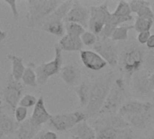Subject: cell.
Listing matches in <instances>:
<instances>
[{
    "label": "cell",
    "mask_w": 154,
    "mask_h": 139,
    "mask_svg": "<svg viewBox=\"0 0 154 139\" xmlns=\"http://www.w3.org/2000/svg\"><path fill=\"white\" fill-rule=\"evenodd\" d=\"M35 68L36 67L32 62L28 63L27 66L26 67V71L22 77V81L26 86H28L31 88H37V86L39 85L37 82Z\"/></svg>",
    "instance_id": "cell-26"
},
{
    "label": "cell",
    "mask_w": 154,
    "mask_h": 139,
    "mask_svg": "<svg viewBox=\"0 0 154 139\" xmlns=\"http://www.w3.org/2000/svg\"><path fill=\"white\" fill-rule=\"evenodd\" d=\"M130 29H133V25H122L118 26L111 36V40L113 42H122L128 40V33Z\"/></svg>",
    "instance_id": "cell-27"
},
{
    "label": "cell",
    "mask_w": 154,
    "mask_h": 139,
    "mask_svg": "<svg viewBox=\"0 0 154 139\" xmlns=\"http://www.w3.org/2000/svg\"><path fill=\"white\" fill-rule=\"evenodd\" d=\"M132 95L141 101H150L153 90L149 86V73L145 70L136 72L130 81Z\"/></svg>",
    "instance_id": "cell-7"
},
{
    "label": "cell",
    "mask_w": 154,
    "mask_h": 139,
    "mask_svg": "<svg viewBox=\"0 0 154 139\" xmlns=\"http://www.w3.org/2000/svg\"><path fill=\"white\" fill-rule=\"evenodd\" d=\"M19 125L20 124L17 123L16 119H13L8 115L0 113V129L3 131L6 135L16 133Z\"/></svg>",
    "instance_id": "cell-25"
},
{
    "label": "cell",
    "mask_w": 154,
    "mask_h": 139,
    "mask_svg": "<svg viewBox=\"0 0 154 139\" xmlns=\"http://www.w3.org/2000/svg\"><path fill=\"white\" fill-rule=\"evenodd\" d=\"M147 48L138 43L127 44L120 51L118 70L121 78L124 80L126 84L131 81V77L138 72L143 70Z\"/></svg>",
    "instance_id": "cell-1"
},
{
    "label": "cell",
    "mask_w": 154,
    "mask_h": 139,
    "mask_svg": "<svg viewBox=\"0 0 154 139\" xmlns=\"http://www.w3.org/2000/svg\"><path fill=\"white\" fill-rule=\"evenodd\" d=\"M44 133H45V131H41V132L35 136V139H44Z\"/></svg>",
    "instance_id": "cell-44"
},
{
    "label": "cell",
    "mask_w": 154,
    "mask_h": 139,
    "mask_svg": "<svg viewBox=\"0 0 154 139\" xmlns=\"http://www.w3.org/2000/svg\"><path fill=\"white\" fill-rule=\"evenodd\" d=\"M112 14L118 17H123V18L132 17L131 7L129 2L127 1H119L115 10Z\"/></svg>",
    "instance_id": "cell-29"
},
{
    "label": "cell",
    "mask_w": 154,
    "mask_h": 139,
    "mask_svg": "<svg viewBox=\"0 0 154 139\" xmlns=\"http://www.w3.org/2000/svg\"><path fill=\"white\" fill-rule=\"evenodd\" d=\"M41 126L33 122L31 118H27L25 122L21 123L16 132L17 139H35V136L41 132Z\"/></svg>",
    "instance_id": "cell-18"
},
{
    "label": "cell",
    "mask_w": 154,
    "mask_h": 139,
    "mask_svg": "<svg viewBox=\"0 0 154 139\" xmlns=\"http://www.w3.org/2000/svg\"><path fill=\"white\" fill-rule=\"evenodd\" d=\"M24 86L20 81H16L11 75L8 77L7 84L3 90V97L7 104L13 109H16L23 97Z\"/></svg>",
    "instance_id": "cell-10"
},
{
    "label": "cell",
    "mask_w": 154,
    "mask_h": 139,
    "mask_svg": "<svg viewBox=\"0 0 154 139\" xmlns=\"http://www.w3.org/2000/svg\"><path fill=\"white\" fill-rule=\"evenodd\" d=\"M153 117H154V109L148 111L146 113L140 114V115L127 117L125 118V120L129 123L130 126L132 127L134 130L135 129L141 130V129L146 128L150 124Z\"/></svg>",
    "instance_id": "cell-20"
},
{
    "label": "cell",
    "mask_w": 154,
    "mask_h": 139,
    "mask_svg": "<svg viewBox=\"0 0 154 139\" xmlns=\"http://www.w3.org/2000/svg\"><path fill=\"white\" fill-rule=\"evenodd\" d=\"M129 4L131 13L135 14L137 17L154 20V12L151 8V3L149 1L131 0V1H129Z\"/></svg>",
    "instance_id": "cell-16"
},
{
    "label": "cell",
    "mask_w": 154,
    "mask_h": 139,
    "mask_svg": "<svg viewBox=\"0 0 154 139\" xmlns=\"http://www.w3.org/2000/svg\"><path fill=\"white\" fill-rule=\"evenodd\" d=\"M57 44L62 51H65V52H76V51L81 52L83 51L82 49L84 47L81 38L73 37L66 34L62 38H60Z\"/></svg>",
    "instance_id": "cell-22"
},
{
    "label": "cell",
    "mask_w": 154,
    "mask_h": 139,
    "mask_svg": "<svg viewBox=\"0 0 154 139\" xmlns=\"http://www.w3.org/2000/svg\"><path fill=\"white\" fill-rule=\"evenodd\" d=\"M27 114H28V110L26 108L18 106L15 109V119H16V121L19 124L25 122L27 119Z\"/></svg>",
    "instance_id": "cell-36"
},
{
    "label": "cell",
    "mask_w": 154,
    "mask_h": 139,
    "mask_svg": "<svg viewBox=\"0 0 154 139\" xmlns=\"http://www.w3.org/2000/svg\"><path fill=\"white\" fill-rule=\"evenodd\" d=\"M115 139H136L135 130L131 126L117 129V135Z\"/></svg>",
    "instance_id": "cell-34"
},
{
    "label": "cell",
    "mask_w": 154,
    "mask_h": 139,
    "mask_svg": "<svg viewBox=\"0 0 154 139\" xmlns=\"http://www.w3.org/2000/svg\"><path fill=\"white\" fill-rule=\"evenodd\" d=\"M2 101H0V113H2Z\"/></svg>",
    "instance_id": "cell-48"
},
{
    "label": "cell",
    "mask_w": 154,
    "mask_h": 139,
    "mask_svg": "<svg viewBox=\"0 0 154 139\" xmlns=\"http://www.w3.org/2000/svg\"><path fill=\"white\" fill-rule=\"evenodd\" d=\"M63 3L61 0H28L26 20L29 26H36L42 23Z\"/></svg>",
    "instance_id": "cell-3"
},
{
    "label": "cell",
    "mask_w": 154,
    "mask_h": 139,
    "mask_svg": "<svg viewBox=\"0 0 154 139\" xmlns=\"http://www.w3.org/2000/svg\"><path fill=\"white\" fill-rule=\"evenodd\" d=\"M90 16V8L85 7L79 1H73L72 7L64 18V23H76L85 28H88Z\"/></svg>",
    "instance_id": "cell-11"
},
{
    "label": "cell",
    "mask_w": 154,
    "mask_h": 139,
    "mask_svg": "<svg viewBox=\"0 0 154 139\" xmlns=\"http://www.w3.org/2000/svg\"><path fill=\"white\" fill-rule=\"evenodd\" d=\"M5 136H6V135L3 133V131L0 129V139H5Z\"/></svg>",
    "instance_id": "cell-45"
},
{
    "label": "cell",
    "mask_w": 154,
    "mask_h": 139,
    "mask_svg": "<svg viewBox=\"0 0 154 139\" xmlns=\"http://www.w3.org/2000/svg\"><path fill=\"white\" fill-rule=\"evenodd\" d=\"M127 98L128 92L126 82L121 77L116 78L98 117L119 113L121 107L127 101Z\"/></svg>",
    "instance_id": "cell-4"
},
{
    "label": "cell",
    "mask_w": 154,
    "mask_h": 139,
    "mask_svg": "<svg viewBox=\"0 0 154 139\" xmlns=\"http://www.w3.org/2000/svg\"><path fill=\"white\" fill-rule=\"evenodd\" d=\"M41 29L48 34L59 36L61 38L65 34V25L63 21L45 19L41 25Z\"/></svg>",
    "instance_id": "cell-23"
},
{
    "label": "cell",
    "mask_w": 154,
    "mask_h": 139,
    "mask_svg": "<svg viewBox=\"0 0 154 139\" xmlns=\"http://www.w3.org/2000/svg\"><path fill=\"white\" fill-rule=\"evenodd\" d=\"M3 2L10 7V10L12 12L14 18L17 19L19 17V11L17 9V2L16 1V0H5V1H3Z\"/></svg>",
    "instance_id": "cell-37"
},
{
    "label": "cell",
    "mask_w": 154,
    "mask_h": 139,
    "mask_svg": "<svg viewBox=\"0 0 154 139\" xmlns=\"http://www.w3.org/2000/svg\"><path fill=\"white\" fill-rule=\"evenodd\" d=\"M65 25V34L73 37L81 38V36L85 34V28L76 23H64Z\"/></svg>",
    "instance_id": "cell-31"
},
{
    "label": "cell",
    "mask_w": 154,
    "mask_h": 139,
    "mask_svg": "<svg viewBox=\"0 0 154 139\" xmlns=\"http://www.w3.org/2000/svg\"><path fill=\"white\" fill-rule=\"evenodd\" d=\"M88 119L86 114L83 110H76L73 112L60 113L53 115L47 123L49 127L57 132L70 131L76 125Z\"/></svg>",
    "instance_id": "cell-5"
},
{
    "label": "cell",
    "mask_w": 154,
    "mask_h": 139,
    "mask_svg": "<svg viewBox=\"0 0 154 139\" xmlns=\"http://www.w3.org/2000/svg\"><path fill=\"white\" fill-rule=\"evenodd\" d=\"M143 70H145L149 74L154 72V50L147 49Z\"/></svg>",
    "instance_id": "cell-33"
},
{
    "label": "cell",
    "mask_w": 154,
    "mask_h": 139,
    "mask_svg": "<svg viewBox=\"0 0 154 139\" xmlns=\"http://www.w3.org/2000/svg\"><path fill=\"white\" fill-rule=\"evenodd\" d=\"M70 139H80L79 137H77V136H74V135H71Z\"/></svg>",
    "instance_id": "cell-47"
},
{
    "label": "cell",
    "mask_w": 154,
    "mask_h": 139,
    "mask_svg": "<svg viewBox=\"0 0 154 139\" xmlns=\"http://www.w3.org/2000/svg\"><path fill=\"white\" fill-rule=\"evenodd\" d=\"M44 139H58V135L54 131H45Z\"/></svg>",
    "instance_id": "cell-39"
},
{
    "label": "cell",
    "mask_w": 154,
    "mask_h": 139,
    "mask_svg": "<svg viewBox=\"0 0 154 139\" xmlns=\"http://www.w3.org/2000/svg\"><path fill=\"white\" fill-rule=\"evenodd\" d=\"M154 109V105L151 101H141L138 99L127 100L120 108L119 114L125 118L140 115Z\"/></svg>",
    "instance_id": "cell-12"
},
{
    "label": "cell",
    "mask_w": 154,
    "mask_h": 139,
    "mask_svg": "<svg viewBox=\"0 0 154 139\" xmlns=\"http://www.w3.org/2000/svg\"><path fill=\"white\" fill-rule=\"evenodd\" d=\"M37 100H38V99H36L35 96H34L32 94H25L19 102V106L29 108L35 107V104L37 103Z\"/></svg>",
    "instance_id": "cell-35"
},
{
    "label": "cell",
    "mask_w": 154,
    "mask_h": 139,
    "mask_svg": "<svg viewBox=\"0 0 154 139\" xmlns=\"http://www.w3.org/2000/svg\"><path fill=\"white\" fill-rule=\"evenodd\" d=\"M92 90V80L85 79L78 86L73 88V91L78 97L79 99V107L82 108H86L89 104L90 97Z\"/></svg>",
    "instance_id": "cell-19"
},
{
    "label": "cell",
    "mask_w": 154,
    "mask_h": 139,
    "mask_svg": "<svg viewBox=\"0 0 154 139\" xmlns=\"http://www.w3.org/2000/svg\"><path fill=\"white\" fill-rule=\"evenodd\" d=\"M150 3H151V8L154 9V1H151Z\"/></svg>",
    "instance_id": "cell-49"
},
{
    "label": "cell",
    "mask_w": 154,
    "mask_h": 139,
    "mask_svg": "<svg viewBox=\"0 0 154 139\" xmlns=\"http://www.w3.org/2000/svg\"><path fill=\"white\" fill-rule=\"evenodd\" d=\"M151 102H152V104L154 105V90H153V93H152V98H151V100H150Z\"/></svg>",
    "instance_id": "cell-46"
},
{
    "label": "cell",
    "mask_w": 154,
    "mask_h": 139,
    "mask_svg": "<svg viewBox=\"0 0 154 139\" xmlns=\"http://www.w3.org/2000/svg\"><path fill=\"white\" fill-rule=\"evenodd\" d=\"M8 58L11 61V76L16 81H20L26 71V67L23 62V58L14 54H8Z\"/></svg>",
    "instance_id": "cell-24"
},
{
    "label": "cell",
    "mask_w": 154,
    "mask_h": 139,
    "mask_svg": "<svg viewBox=\"0 0 154 139\" xmlns=\"http://www.w3.org/2000/svg\"><path fill=\"white\" fill-rule=\"evenodd\" d=\"M150 33L149 32H141L139 33L137 35V43L140 45H146L149 36H150Z\"/></svg>",
    "instance_id": "cell-38"
},
{
    "label": "cell",
    "mask_w": 154,
    "mask_h": 139,
    "mask_svg": "<svg viewBox=\"0 0 154 139\" xmlns=\"http://www.w3.org/2000/svg\"><path fill=\"white\" fill-rule=\"evenodd\" d=\"M146 48L148 50H154V34H151L146 43Z\"/></svg>",
    "instance_id": "cell-40"
},
{
    "label": "cell",
    "mask_w": 154,
    "mask_h": 139,
    "mask_svg": "<svg viewBox=\"0 0 154 139\" xmlns=\"http://www.w3.org/2000/svg\"><path fill=\"white\" fill-rule=\"evenodd\" d=\"M6 38H7V32L3 31L1 28H0V43L3 42Z\"/></svg>",
    "instance_id": "cell-42"
},
{
    "label": "cell",
    "mask_w": 154,
    "mask_h": 139,
    "mask_svg": "<svg viewBox=\"0 0 154 139\" xmlns=\"http://www.w3.org/2000/svg\"><path fill=\"white\" fill-rule=\"evenodd\" d=\"M53 115H51L48 110L45 108V99L44 97H40L37 100V103L34 107V110L31 116V119L33 120L34 123H35L37 126H42V125L48 123L49 120L51 119Z\"/></svg>",
    "instance_id": "cell-17"
},
{
    "label": "cell",
    "mask_w": 154,
    "mask_h": 139,
    "mask_svg": "<svg viewBox=\"0 0 154 139\" xmlns=\"http://www.w3.org/2000/svg\"><path fill=\"white\" fill-rule=\"evenodd\" d=\"M93 51L96 52L111 67L118 66L120 51L117 44L111 39H100L93 47Z\"/></svg>",
    "instance_id": "cell-9"
},
{
    "label": "cell",
    "mask_w": 154,
    "mask_h": 139,
    "mask_svg": "<svg viewBox=\"0 0 154 139\" xmlns=\"http://www.w3.org/2000/svg\"><path fill=\"white\" fill-rule=\"evenodd\" d=\"M62 50L58 44L54 45V57L52 61L41 63L36 66L35 72L37 76V82L39 85H45L49 78L60 73L63 68V54Z\"/></svg>",
    "instance_id": "cell-6"
},
{
    "label": "cell",
    "mask_w": 154,
    "mask_h": 139,
    "mask_svg": "<svg viewBox=\"0 0 154 139\" xmlns=\"http://www.w3.org/2000/svg\"><path fill=\"white\" fill-rule=\"evenodd\" d=\"M149 86L152 90H154V72L149 74Z\"/></svg>",
    "instance_id": "cell-41"
},
{
    "label": "cell",
    "mask_w": 154,
    "mask_h": 139,
    "mask_svg": "<svg viewBox=\"0 0 154 139\" xmlns=\"http://www.w3.org/2000/svg\"><path fill=\"white\" fill-rule=\"evenodd\" d=\"M96 139H115L117 129L108 126H94Z\"/></svg>",
    "instance_id": "cell-28"
},
{
    "label": "cell",
    "mask_w": 154,
    "mask_h": 139,
    "mask_svg": "<svg viewBox=\"0 0 154 139\" xmlns=\"http://www.w3.org/2000/svg\"><path fill=\"white\" fill-rule=\"evenodd\" d=\"M60 76L63 81L69 87H77L82 81V71L76 64L69 63L63 66Z\"/></svg>",
    "instance_id": "cell-15"
},
{
    "label": "cell",
    "mask_w": 154,
    "mask_h": 139,
    "mask_svg": "<svg viewBox=\"0 0 154 139\" xmlns=\"http://www.w3.org/2000/svg\"><path fill=\"white\" fill-rule=\"evenodd\" d=\"M115 79L114 72L111 71L92 81L90 101L86 108L84 110L88 118L98 117Z\"/></svg>",
    "instance_id": "cell-2"
},
{
    "label": "cell",
    "mask_w": 154,
    "mask_h": 139,
    "mask_svg": "<svg viewBox=\"0 0 154 139\" xmlns=\"http://www.w3.org/2000/svg\"><path fill=\"white\" fill-rule=\"evenodd\" d=\"M146 139H154V128L149 133V135H147Z\"/></svg>",
    "instance_id": "cell-43"
},
{
    "label": "cell",
    "mask_w": 154,
    "mask_h": 139,
    "mask_svg": "<svg viewBox=\"0 0 154 139\" xmlns=\"http://www.w3.org/2000/svg\"><path fill=\"white\" fill-rule=\"evenodd\" d=\"M8 139H14V138H8Z\"/></svg>",
    "instance_id": "cell-50"
},
{
    "label": "cell",
    "mask_w": 154,
    "mask_h": 139,
    "mask_svg": "<svg viewBox=\"0 0 154 139\" xmlns=\"http://www.w3.org/2000/svg\"><path fill=\"white\" fill-rule=\"evenodd\" d=\"M81 40L84 45L88 47H94L97 43L99 37L91 31H85V34L81 36Z\"/></svg>",
    "instance_id": "cell-32"
},
{
    "label": "cell",
    "mask_w": 154,
    "mask_h": 139,
    "mask_svg": "<svg viewBox=\"0 0 154 139\" xmlns=\"http://www.w3.org/2000/svg\"><path fill=\"white\" fill-rule=\"evenodd\" d=\"M153 24H154V20L145 19L136 16L134 25H133V29L139 34L141 32H149V30L153 26Z\"/></svg>",
    "instance_id": "cell-30"
},
{
    "label": "cell",
    "mask_w": 154,
    "mask_h": 139,
    "mask_svg": "<svg viewBox=\"0 0 154 139\" xmlns=\"http://www.w3.org/2000/svg\"><path fill=\"white\" fill-rule=\"evenodd\" d=\"M80 59L84 66L94 72H99L107 66V62L93 50H83L80 52Z\"/></svg>",
    "instance_id": "cell-14"
},
{
    "label": "cell",
    "mask_w": 154,
    "mask_h": 139,
    "mask_svg": "<svg viewBox=\"0 0 154 139\" xmlns=\"http://www.w3.org/2000/svg\"><path fill=\"white\" fill-rule=\"evenodd\" d=\"M90 12L91 16L88 28L92 33L98 36L103 31L111 16V12L109 11L108 7V2H103L98 6H92L90 7Z\"/></svg>",
    "instance_id": "cell-8"
},
{
    "label": "cell",
    "mask_w": 154,
    "mask_h": 139,
    "mask_svg": "<svg viewBox=\"0 0 154 139\" xmlns=\"http://www.w3.org/2000/svg\"><path fill=\"white\" fill-rule=\"evenodd\" d=\"M90 125L94 126H108L114 129H121L129 127V123L122 117L119 113L113 115H105V116H99L94 118H91Z\"/></svg>",
    "instance_id": "cell-13"
},
{
    "label": "cell",
    "mask_w": 154,
    "mask_h": 139,
    "mask_svg": "<svg viewBox=\"0 0 154 139\" xmlns=\"http://www.w3.org/2000/svg\"><path fill=\"white\" fill-rule=\"evenodd\" d=\"M69 132L71 135L77 136L80 139H96L95 130L87 120L76 125Z\"/></svg>",
    "instance_id": "cell-21"
}]
</instances>
